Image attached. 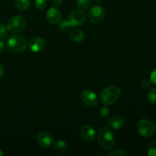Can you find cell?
Listing matches in <instances>:
<instances>
[{"label":"cell","instance_id":"3957f363","mask_svg":"<svg viewBox=\"0 0 156 156\" xmlns=\"http://www.w3.org/2000/svg\"><path fill=\"white\" fill-rule=\"evenodd\" d=\"M98 142L102 149L108 150L114 146L115 137L111 129L108 127H104L99 130L98 134Z\"/></svg>","mask_w":156,"mask_h":156},{"label":"cell","instance_id":"cb8c5ba5","mask_svg":"<svg viewBox=\"0 0 156 156\" xmlns=\"http://www.w3.org/2000/svg\"><path fill=\"white\" fill-rule=\"evenodd\" d=\"M109 113H110L109 109H108L106 106L103 107V108H102L100 111L101 117H102V118H104V119H106L107 117L109 116Z\"/></svg>","mask_w":156,"mask_h":156},{"label":"cell","instance_id":"4316f807","mask_svg":"<svg viewBox=\"0 0 156 156\" xmlns=\"http://www.w3.org/2000/svg\"><path fill=\"white\" fill-rule=\"evenodd\" d=\"M63 0H53V4L55 7H59L62 4Z\"/></svg>","mask_w":156,"mask_h":156},{"label":"cell","instance_id":"484cf974","mask_svg":"<svg viewBox=\"0 0 156 156\" xmlns=\"http://www.w3.org/2000/svg\"><path fill=\"white\" fill-rule=\"evenodd\" d=\"M151 85V82L150 80H148V79H144V80L142 81L141 82V86L143 87V88H149L150 87Z\"/></svg>","mask_w":156,"mask_h":156},{"label":"cell","instance_id":"ffe728a7","mask_svg":"<svg viewBox=\"0 0 156 156\" xmlns=\"http://www.w3.org/2000/svg\"><path fill=\"white\" fill-rule=\"evenodd\" d=\"M9 32V30H8L7 26L0 23V38L4 39V38L7 37Z\"/></svg>","mask_w":156,"mask_h":156},{"label":"cell","instance_id":"7402d4cb","mask_svg":"<svg viewBox=\"0 0 156 156\" xmlns=\"http://www.w3.org/2000/svg\"><path fill=\"white\" fill-rule=\"evenodd\" d=\"M47 5V0H35V6L37 9H44Z\"/></svg>","mask_w":156,"mask_h":156},{"label":"cell","instance_id":"5b68a950","mask_svg":"<svg viewBox=\"0 0 156 156\" xmlns=\"http://www.w3.org/2000/svg\"><path fill=\"white\" fill-rule=\"evenodd\" d=\"M138 132L142 136L150 137L155 133V125L148 119H142L138 123Z\"/></svg>","mask_w":156,"mask_h":156},{"label":"cell","instance_id":"8fae6325","mask_svg":"<svg viewBox=\"0 0 156 156\" xmlns=\"http://www.w3.org/2000/svg\"><path fill=\"white\" fill-rule=\"evenodd\" d=\"M62 14L56 8H50L47 12V20L50 24L56 25L60 23Z\"/></svg>","mask_w":156,"mask_h":156},{"label":"cell","instance_id":"ba28073f","mask_svg":"<svg viewBox=\"0 0 156 156\" xmlns=\"http://www.w3.org/2000/svg\"><path fill=\"white\" fill-rule=\"evenodd\" d=\"M86 19V15L82 10H74L70 13L69 22L73 27H78L84 24Z\"/></svg>","mask_w":156,"mask_h":156},{"label":"cell","instance_id":"44dd1931","mask_svg":"<svg viewBox=\"0 0 156 156\" xmlns=\"http://www.w3.org/2000/svg\"><path fill=\"white\" fill-rule=\"evenodd\" d=\"M71 27L72 26L71 24H70V23L69 22V21H66L65 20V21H60V24H59V29H60L62 31H68Z\"/></svg>","mask_w":156,"mask_h":156},{"label":"cell","instance_id":"83f0119b","mask_svg":"<svg viewBox=\"0 0 156 156\" xmlns=\"http://www.w3.org/2000/svg\"><path fill=\"white\" fill-rule=\"evenodd\" d=\"M4 73H5V70H4V67L0 63V79L3 77L4 76Z\"/></svg>","mask_w":156,"mask_h":156},{"label":"cell","instance_id":"7a4b0ae2","mask_svg":"<svg viewBox=\"0 0 156 156\" xmlns=\"http://www.w3.org/2000/svg\"><path fill=\"white\" fill-rule=\"evenodd\" d=\"M121 91L120 89L117 86L106 87L101 91L100 94L101 100L105 105H111L117 101L120 97Z\"/></svg>","mask_w":156,"mask_h":156},{"label":"cell","instance_id":"d4e9b609","mask_svg":"<svg viewBox=\"0 0 156 156\" xmlns=\"http://www.w3.org/2000/svg\"><path fill=\"white\" fill-rule=\"evenodd\" d=\"M150 82L156 85V68L154 69L150 74Z\"/></svg>","mask_w":156,"mask_h":156},{"label":"cell","instance_id":"6da1fadb","mask_svg":"<svg viewBox=\"0 0 156 156\" xmlns=\"http://www.w3.org/2000/svg\"><path fill=\"white\" fill-rule=\"evenodd\" d=\"M8 49L15 53H21L26 50L27 42L25 37L21 35L15 34L11 36L6 43Z\"/></svg>","mask_w":156,"mask_h":156},{"label":"cell","instance_id":"52a82bcc","mask_svg":"<svg viewBox=\"0 0 156 156\" xmlns=\"http://www.w3.org/2000/svg\"><path fill=\"white\" fill-rule=\"evenodd\" d=\"M81 100L86 106L94 108L98 104V98L94 91L91 90H85L81 93Z\"/></svg>","mask_w":156,"mask_h":156},{"label":"cell","instance_id":"4dcf8cb0","mask_svg":"<svg viewBox=\"0 0 156 156\" xmlns=\"http://www.w3.org/2000/svg\"><path fill=\"white\" fill-rule=\"evenodd\" d=\"M3 155V152L2 151V149H0V156Z\"/></svg>","mask_w":156,"mask_h":156},{"label":"cell","instance_id":"4fadbf2b","mask_svg":"<svg viewBox=\"0 0 156 156\" xmlns=\"http://www.w3.org/2000/svg\"><path fill=\"white\" fill-rule=\"evenodd\" d=\"M69 37L76 43H80L85 39V33L78 28H73L69 31Z\"/></svg>","mask_w":156,"mask_h":156},{"label":"cell","instance_id":"8992f818","mask_svg":"<svg viewBox=\"0 0 156 156\" xmlns=\"http://www.w3.org/2000/svg\"><path fill=\"white\" fill-rule=\"evenodd\" d=\"M105 18V10L102 6L95 5L88 12V18L93 24L101 23Z\"/></svg>","mask_w":156,"mask_h":156},{"label":"cell","instance_id":"277c9868","mask_svg":"<svg viewBox=\"0 0 156 156\" xmlns=\"http://www.w3.org/2000/svg\"><path fill=\"white\" fill-rule=\"evenodd\" d=\"M26 21L21 15H15L9 20L7 24L8 30L13 34H18L23 31L25 27Z\"/></svg>","mask_w":156,"mask_h":156},{"label":"cell","instance_id":"9c48e42d","mask_svg":"<svg viewBox=\"0 0 156 156\" xmlns=\"http://www.w3.org/2000/svg\"><path fill=\"white\" fill-rule=\"evenodd\" d=\"M37 142L43 148H49L53 145V138L49 133L42 131L37 136Z\"/></svg>","mask_w":156,"mask_h":156},{"label":"cell","instance_id":"ac0fdd59","mask_svg":"<svg viewBox=\"0 0 156 156\" xmlns=\"http://www.w3.org/2000/svg\"><path fill=\"white\" fill-rule=\"evenodd\" d=\"M147 99L151 104H156V88H151L147 93Z\"/></svg>","mask_w":156,"mask_h":156},{"label":"cell","instance_id":"d6986e66","mask_svg":"<svg viewBox=\"0 0 156 156\" xmlns=\"http://www.w3.org/2000/svg\"><path fill=\"white\" fill-rule=\"evenodd\" d=\"M147 154L149 156H156V142H152L148 146Z\"/></svg>","mask_w":156,"mask_h":156},{"label":"cell","instance_id":"2e32d148","mask_svg":"<svg viewBox=\"0 0 156 156\" xmlns=\"http://www.w3.org/2000/svg\"><path fill=\"white\" fill-rule=\"evenodd\" d=\"M54 149L56 152H59V153H62L65 152L67 150V144L66 142L63 140H58L54 144Z\"/></svg>","mask_w":156,"mask_h":156},{"label":"cell","instance_id":"7c38bea8","mask_svg":"<svg viewBox=\"0 0 156 156\" xmlns=\"http://www.w3.org/2000/svg\"><path fill=\"white\" fill-rule=\"evenodd\" d=\"M81 136L86 142H92L95 140V129L91 125L85 124L81 128Z\"/></svg>","mask_w":156,"mask_h":156},{"label":"cell","instance_id":"9a60e30c","mask_svg":"<svg viewBox=\"0 0 156 156\" xmlns=\"http://www.w3.org/2000/svg\"><path fill=\"white\" fill-rule=\"evenodd\" d=\"M15 5L20 11H27L30 5V0H15Z\"/></svg>","mask_w":156,"mask_h":156},{"label":"cell","instance_id":"f1b7e54d","mask_svg":"<svg viewBox=\"0 0 156 156\" xmlns=\"http://www.w3.org/2000/svg\"><path fill=\"white\" fill-rule=\"evenodd\" d=\"M5 49V44L2 41H0V53L2 52Z\"/></svg>","mask_w":156,"mask_h":156},{"label":"cell","instance_id":"f546056e","mask_svg":"<svg viewBox=\"0 0 156 156\" xmlns=\"http://www.w3.org/2000/svg\"><path fill=\"white\" fill-rule=\"evenodd\" d=\"M94 1V2H95L96 4H99V3H101L102 2V0H93Z\"/></svg>","mask_w":156,"mask_h":156},{"label":"cell","instance_id":"1f68e13d","mask_svg":"<svg viewBox=\"0 0 156 156\" xmlns=\"http://www.w3.org/2000/svg\"><path fill=\"white\" fill-rule=\"evenodd\" d=\"M155 126H156V123H155Z\"/></svg>","mask_w":156,"mask_h":156},{"label":"cell","instance_id":"e0dca14e","mask_svg":"<svg viewBox=\"0 0 156 156\" xmlns=\"http://www.w3.org/2000/svg\"><path fill=\"white\" fill-rule=\"evenodd\" d=\"M91 3V0H77L76 1V5L81 10H85V9H88L90 7Z\"/></svg>","mask_w":156,"mask_h":156},{"label":"cell","instance_id":"603a6c76","mask_svg":"<svg viewBox=\"0 0 156 156\" xmlns=\"http://www.w3.org/2000/svg\"><path fill=\"white\" fill-rule=\"evenodd\" d=\"M109 156H122V155H128L127 152L125 151L121 150V149H116V150L112 151L110 153H108Z\"/></svg>","mask_w":156,"mask_h":156},{"label":"cell","instance_id":"5bb4252c","mask_svg":"<svg viewBox=\"0 0 156 156\" xmlns=\"http://www.w3.org/2000/svg\"><path fill=\"white\" fill-rule=\"evenodd\" d=\"M108 125L109 127L112 128L114 129H119L122 128L124 125V120L122 117H118V116H115L113 117L108 120Z\"/></svg>","mask_w":156,"mask_h":156},{"label":"cell","instance_id":"30bf717a","mask_svg":"<svg viewBox=\"0 0 156 156\" xmlns=\"http://www.w3.org/2000/svg\"><path fill=\"white\" fill-rule=\"evenodd\" d=\"M45 41L43 38L38 37L30 39L27 44V47H29L30 51L34 52V53H38V52L42 51L45 48Z\"/></svg>","mask_w":156,"mask_h":156}]
</instances>
